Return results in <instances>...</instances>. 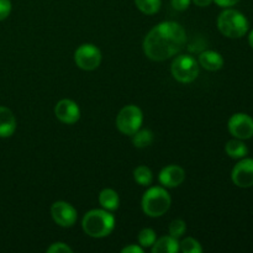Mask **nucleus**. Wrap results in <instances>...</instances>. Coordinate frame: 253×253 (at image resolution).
I'll return each instance as SVG.
<instances>
[{
	"mask_svg": "<svg viewBox=\"0 0 253 253\" xmlns=\"http://www.w3.org/2000/svg\"><path fill=\"white\" fill-rule=\"evenodd\" d=\"M12 5L10 0H0V21L6 19L10 15Z\"/></svg>",
	"mask_w": 253,
	"mask_h": 253,
	"instance_id": "nucleus-25",
	"label": "nucleus"
},
{
	"mask_svg": "<svg viewBox=\"0 0 253 253\" xmlns=\"http://www.w3.org/2000/svg\"><path fill=\"white\" fill-rule=\"evenodd\" d=\"M239 1L240 0H212V2H215L217 6L224 7V9L234 6V5H236Z\"/></svg>",
	"mask_w": 253,
	"mask_h": 253,
	"instance_id": "nucleus-27",
	"label": "nucleus"
},
{
	"mask_svg": "<svg viewBox=\"0 0 253 253\" xmlns=\"http://www.w3.org/2000/svg\"><path fill=\"white\" fill-rule=\"evenodd\" d=\"M123 253H143V249L141 246H137V245H128V246L124 247L121 250Z\"/></svg>",
	"mask_w": 253,
	"mask_h": 253,
	"instance_id": "nucleus-28",
	"label": "nucleus"
},
{
	"mask_svg": "<svg viewBox=\"0 0 253 253\" xmlns=\"http://www.w3.org/2000/svg\"><path fill=\"white\" fill-rule=\"evenodd\" d=\"M185 172L180 166L170 165L163 168L158 175V180L165 188H177L184 182Z\"/></svg>",
	"mask_w": 253,
	"mask_h": 253,
	"instance_id": "nucleus-12",
	"label": "nucleus"
},
{
	"mask_svg": "<svg viewBox=\"0 0 253 253\" xmlns=\"http://www.w3.org/2000/svg\"><path fill=\"white\" fill-rule=\"evenodd\" d=\"M16 130V119L10 109L0 106V137H10Z\"/></svg>",
	"mask_w": 253,
	"mask_h": 253,
	"instance_id": "nucleus-14",
	"label": "nucleus"
},
{
	"mask_svg": "<svg viewBox=\"0 0 253 253\" xmlns=\"http://www.w3.org/2000/svg\"><path fill=\"white\" fill-rule=\"evenodd\" d=\"M185 231H187V225H185L184 220L175 219L169 224V235L174 239L182 237L185 234Z\"/></svg>",
	"mask_w": 253,
	"mask_h": 253,
	"instance_id": "nucleus-23",
	"label": "nucleus"
},
{
	"mask_svg": "<svg viewBox=\"0 0 253 253\" xmlns=\"http://www.w3.org/2000/svg\"><path fill=\"white\" fill-rule=\"evenodd\" d=\"M198 63L203 68L207 69V71L216 72L219 69H221L222 66H224V58H222V56L219 52L208 49V51H204L200 53Z\"/></svg>",
	"mask_w": 253,
	"mask_h": 253,
	"instance_id": "nucleus-13",
	"label": "nucleus"
},
{
	"mask_svg": "<svg viewBox=\"0 0 253 253\" xmlns=\"http://www.w3.org/2000/svg\"><path fill=\"white\" fill-rule=\"evenodd\" d=\"M217 29L229 39H241L249 32L250 24L241 11L226 7L217 17Z\"/></svg>",
	"mask_w": 253,
	"mask_h": 253,
	"instance_id": "nucleus-3",
	"label": "nucleus"
},
{
	"mask_svg": "<svg viewBox=\"0 0 253 253\" xmlns=\"http://www.w3.org/2000/svg\"><path fill=\"white\" fill-rule=\"evenodd\" d=\"M170 195L163 187H151L141 200L143 212L150 217H160L170 208Z\"/></svg>",
	"mask_w": 253,
	"mask_h": 253,
	"instance_id": "nucleus-4",
	"label": "nucleus"
},
{
	"mask_svg": "<svg viewBox=\"0 0 253 253\" xmlns=\"http://www.w3.org/2000/svg\"><path fill=\"white\" fill-rule=\"evenodd\" d=\"M231 179L239 188L253 187V158H241L232 168Z\"/></svg>",
	"mask_w": 253,
	"mask_h": 253,
	"instance_id": "nucleus-10",
	"label": "nucleus"
},
{
	"mask_svg": "<svg viewBox=\"0 0 253 253\" xmlns=\"http://www.w3.org/2000/svg\"><path fill=\"white\" fill-rule=\"evenodd\" d=\"M135 4L143 14L153 15L160 11L162 6V0H135Z\"/></svg>",
	"mask_w": 253,
	"mask_h": 253,
	"instance_id": "nucleus-20",
	"label": "nucleus"
},
{
	"mask_svg": "<svg viewBox=\"0 0 253 253\" xmlns=\"http://www.w3.org/2000/svg\"><path fill=\"white\" fill-rule=\"evenodd\" d=\"M137 240L141 247H146L147 249V247H152V245L157 240V236H156V232L152 229L146 227V229L141 230L137 236Z\"/></svg>",
	"mask_w": 253,
	"mask_h": 253,
	"instance_id": "nucleus-22",
	"label": "nucleus"
},
{
	"mask_svg": "<svg viewBox=\"0 0 253 253\" xmlns=\"http://www.w3.org/2000/svg\"><path fill=\"white\" fill-rule=\"evenodd\" d=\"M225 151H226L229 157L234 158V160H241V158H245L247 156L249 147L244 142V140L234 138V140H230L225 145Z\"/></svg>",
	"mask_w": 253,
	"mask_h": 253,
	"instance_id": "nucleus-17",
	"label": "nucleus"
},
{
	"mask_svg": "<svg viewBox=\"0 0 253 253\" xmlns=\"http://www.w3.org/2000/svg\"><path fill=\"white\" fill-rule=\"evenodd\" d=\"M230 133L239 140L253 137V119L245 113H236L230 118L227 124Z\"/></svg>",
	"mask_w": 253,
	"mask_h": 253,
	"instance_id": "nucleus-8",
	"label": "nucleus"
},
{
	"mask_svg": "<svg viewBox=\"0 0 253 253\" xmlns=\"http://www.w3.org/2000/svg\"><path fill=\"white\" fill-rule=\"evenodd\" d=\"M153 142V133L150 130H138L132 135V143L137 148L148 147Z\"/></svg>",
	"mask_w": 253,
	"mask_h": 253,
	"instance_id": "nucleus-19",
	"label": "nucleus"
},
{
	"mask_svg": "<svg viewBox=\"0 0 253 253\" xmlns=\"http://www.w3.org/2000/svg\"><path fill=\"white\" fill-rule=\"evenodd\" d=\"M82 229L88 236L103 239L109 236L115 229V216L105 209H93L84 215Z\"/></svg>",
	"mask_w": 253,
	"mask_h": 253,
	"instance_id": "nucleus-2",
	"label": "nucleus"
},
{
	"mask_svg": "<svg viewBox=\"0 0 253 253\" xmlns=\"http://www.w3.org/2000/svg\"><path fill=\"white\" fill-rule=\"evenodd\" d=\"M99 204L108 211H115L120 205V198L115 190L111 188H106V189L101 190L99 194Z\"/></svg>",
	"mask_w": 253,
	"mask_h": 253,
	"instance_id": "nucleus-16",
	"label": "nucleus"
},
{
	"mask_svg": "<svg viewBox=\"0 0 253 253\" xmlns=\"http://www.w3.org/2000/svg\"><path fill=\"white\" fill-rule=\"evenodd\" d=\"M249 43H250V46L252 47L253 48V30L251 32H250V36H249Z\"/></svg>",
	"mask_w": 253,
	"mask_h": 253,
	"instance_id": "nucleus-30",
	"label": "nucleus"
},
{
	"mask_svg": "<svg viewBox=\"0 0 253 253\" xmlns=\"http://www.w3.org/2000/svg\"><path fill=\"white\" fill-rule=\"evenodd\" d=\"M170 72L175 81L180 83H192L199 76V63L189 54H180L173 59Z\"/></svg>",
	"mask_w": 253,
	"mask_h": 253,
	"instance_id": "nucleus-5",
	"label": "nucleus"
},
{
	"mask_svg": "<svg viewBox=\"0 0 253 253\" xmlns=\"http://www.w3.org/2000/svg\"><path fill=\"white\" fill-rule=\"evenodd\" d=\"M133 178L142 187H150L153 182V173L147 166H138L133 170Z\"/></svg>",
	"mask_w": 253,
	"mask_h": 253,
	"instance_id": "nucleus-18",
	"label": "nucleus"
},
{
	"mask_svg": "<svg viewBox=\"0 0 253 253\" xmlns=\"http://www.w3.org/2000/svg\"><path fill=\"white\" fill-rule=\"evenodd\" d=\"M74 62L83 71H94L101 63V52L91 43L81 44L74 52Z\"/></svg>",
	"mask_w": 253,
	"mask_h": 253,
	"instance_id": "nucleus-7",
	"label": "nucleus"
},
{
	"mask_svg": "<svg viewBox=\"0 0 253 253\" xmlns=\"http://www.w3.org/2000/svg\"><path fill=\"white\" fill-rule=\"evenodd\" d=\"M152 253H177L179 252V242L173 236H162L156 240L151 247Z\"/></svg>",
	"mask_w": 253,
	"mask_h": 253,
	"instance_id": "nucleus-15",
	"label": "nucleus"
},
{
	"mask_svg": "<svg viewBox=\"0 0 253 253\" xmlns=\"http://www.w3.org/2000/svg\"><path fill=\"white\" fill-rule=\"evenodd\" d=\"M51 216L58 226L72 227L77 221L76 208L67 202H56L51 207Z\"/></svg>",
	"mask_w": 253,
	"mask_h": 253,
	"instance_id": "nucleus-9",
	"label": "nucleus"
},
{
	"mask_svg": "<svg viewBox=\"0 0 253 253\" xmlns=\"http://www.w3.org/2000/svg\"><path fill=\"white\" fill-rule=\"evenodd\" d=\"M47 252L48 253H72L73 250L68 246L67 244H63V242H54L51 246L47 249Z\"/></svg>",
	"mask_w": 253,
	"mask_h": 253,
	"instance_id": "nucleus-24",
	"label": "nucleus"
},
{
	"mask_svg": "<svg viewBox=\"0 0 253 253\" xmlns=\"http://www.w3.org/2000/svg\"><path fill=\"white\" fill-rule=\"evenodd\" d=\"M187 41L185 30L174 21H165L153 27L143 40V52L150 59L162 62L179 53Z\"/></svg>",
	"mask_w": 253,
	"mask_h": 253,
	"instance_id": "nucleus-1",
	"label": "nucleus"
},
{
	"mask_svg": "<svg viewBox=\"0 0 253 253\" xmlns=\"http://www.w3.org/2000/svg\"><path fill=\"white\" fill-rule=\"evenodd\" d=\"M192 1L194 2V4L197 5V6L207 7V6H209L210 4H211L212 0H192Z\"/></svg>",
	"mask_w": 253,
	"mask_h": 253,
	"instance_id": "nucleus-29",
	"label": "nucleus"
},
{
	"mask_svg": "<svg viewBox=\"0 0 253 253\" xmlns=\"http://www.w3.org/2000/svg\"><path fill=\"white\" fill-rule=\"evenodd\" d=\"M143 114L138 106L126 105L116 116V127L124 135L132 136L142 126Z\"/></svg>",
	"mask_w": 253,
	"mask_h": 253,
	"instance_id": "nucleus-6",
	"label": "nucleus"
},
{
	"mask_svg": "<svg viewBox=\"0 0 253 253\" xmlns=\"http://www.w3.org/2000/svg\"><path fill=\"white\" fill-rule=\"evenodd\" d=\"M192 0H170V5L177 11H184L190 6Z\"/></svg>",
	"mask_w": 253,
	"mask_h": 253,
	"instance_id": "nucleus-26",
	"label": "nucleus"
},
{
	"mask_svg": "<svg viewBox=\"0 0 253 253\" xmlns=\"http://www.w3.org/2000/svg\"><path fill=\"white\" fill-rule=\"evenodd\" d=\"M179 251L183 253H202L203 247L198 240L187 237L179 242Z\"/></svg>",
	"mask_w": 253,
	"mask_h": 253,
	"instance_id": "nucleus-21",
	"label": "nucleus"
},
{
	"mask_svg": "<svg viewBox=\"0 0 253 253\" xmlns=\"http://www.w3.org/2000/svg\"><path fill=\"white\" fill-rule=\"evenodd\" d=\"M54 115L61 123L73 125L81 118V109L76 101L71 99H62L54 106Z\"/></svg>",
	"mask_w": 253,
	"mask_h": 253,
	"instance_id": "nucleus-11",
	"label": "nucleus"
}]
</instances>
